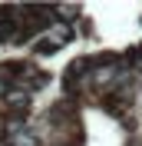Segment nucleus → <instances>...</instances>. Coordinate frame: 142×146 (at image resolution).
Instances as JSON below:
<instances>
[{
  "instance_id": "1",
  "label": "nucleus",
  "mask_w": 142,
  "mask_h": 146,
  "mask_svg": "<svg viewBox=\"0 0 142 146\" xmlns=\"http://www.w3.org/2000/svg\"><path fill=\"white\" fill-rule=\"evenodd\" d=\"M10 133H17V136L10 139V146H36V136L30 133V129H23L20 123H13V126H10Z\"/></svg>"
}]
</instances>
